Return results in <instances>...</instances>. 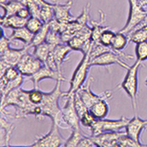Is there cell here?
<instances>
[{
  "instance_id": "83f0119b",
  "label": "cell",
  "mask_w": 147,
  "mask_h": 147,
  "mask_svg": "<svg viewBox=\"0 0 147 147\" xmlns=\"http://www.w3.org/2000/svg\"><path fill=\"white\" fill-rule=\"evenodd\" d=\"M115 34V33H114L113 31L109 30V28L104 30V31L101 33V34L100 35L99 42H100L101 45L105 46V47H109V48H110Z\"/></svg>"
},
{
  "instance_id": "603a6c76",
  "label": "cell",
  "mask_w": 147,
  "mask_h": 147,
  "mask_svg": "<svg viewBox=\"0 0 147 147\" xmlns=\"http://www.w3.org/2000/svg\"><path fill=\"white\" fill-rule=\"evenodd\" d=\"M71 133L70 137L67 138V140H65L64 144H63V146L65 147H76V146H78V144L79 142L81 141V139L84 138V134L81 132L80 130V128H74L71 129Z\"/></svg>"
},
{
  "instance_id": "f546056e",
  "label": "cell",
  "mask_w": 147,
  "mask_h": 147,
  "mask_svg": "<svg viewBox=\"0 0 147 147\" xmlns=\"http://www.w3.org/2000/svg\"><path fill=\"white\" fill-rule=\"evenodd\" d=\"M93 146H96V144L93 142L91 136L90 137L84 136V138L78 144V147H93Z\"/></svg>"
},
{
  "instance_id": "5bb4252c",
  "label": "cell",
  "mask_w": 147,
  "mask_h": 147,
  "mask_svg": "<svg viewBox=\"0 0 147 147\" xmlns=\"http://www.w3.org/2000/svg\"><path fill=\"white\" fill-rule=\"evenodd\" d=\"M125 131H109L104 132L97 136H91L96 146L100 147H111L116 146V142L118 138L125 134Z\"/></svg>"
},
{
  "instance_id": "ba28073f",
  "label": "cell",
  "mask_w": 147,
  "mask_h": 147,
  "mask_svg": "<svg viewBox=\"0 0 147 147\" xmlns=\"http://www.w3.org/2000/svg\"><path fill=\"white\" fill-rule=\"evenodd\" d=\"M71 50L72 49L67 43H60L53 47L45 63L53 70L62 72L61 65L64 61L67 60V56Z\"/></svg>"
},
{
  "instance_id": "e0dca14e",
  "label": "cell",
  "mask_w": 147,
  "mask_h": 147,
  "mask_svg": "<svg viewBox=\"0 0 147 147\" xmlns=\"http://www.w3.org/2000/svg\"><path fill=\"white\" fill-rule=\"evenodd\" d=\"M34 34L31 33L26 26H22V28L12 29L11 34L10 35V40L11 41H20L26 45H29L32 42L34 38Z\"/></svg>"
},
{
  "instance_id": "9c48e42d",
  "label": "cell",
  "mask_w": 147,
  "mask_h": 147,
  "mask_svg": "<svg viewBox=\"0 0 147 147\" xmlns=\"http://www.w3.org/2000/svg\"><path fill=\"white\" fill-rule=\"evenodd\" d=\"M31 48L32 47L30 45H26L25 47L19 49H11V47H9L5 50L0 51V54H1V57H0V61H1V71H3L5 69L8 67H11V66H17L21 57Z\"/></svg>"
},
{
  "instance_id": "4fadbf2b",
  "label": "cell",
  "mask_w": 147,
  "mask_h": 147,
  "mask_svg": "<svg viewBox=\"0 0 147 147\" xmlns=\"http://www.w3.org/2000/svg\"><path fill=\"white\" fill-rule=\"evenodd\" d=\"M30 78L33 81L34 88H39V83L41 82L42 79H45V78H52V79H55L56 81H57V80H65V78L63 77L62 72L53 70L46 63H43L41 69H40L34 75H33Z\"/></svg>"
},
{
  "instance_id": "2e32d148",
  "label": "cell",
  "mask_w": 147,
  "mask_h": 147,
  "mask_svg": "<svg viewBox=\"0 0 147 147\" xmlns=\"http://www.w3.org/2000/svg\"><path fill=\"white\" fill-rule=\"evenodd\" d=\"M90 113L96 120L104 119L109 113V106L107 100H100L89 108Z\"/></svg>"
},
{
  "instance_id": "d4e9b609",
  "label": "cell",
  "mask_w": 147,
  "mask_h": 147,
  "mask_svg": "<svg viewBox=\"0 0 147 147\" xmlns=\"http://www.w3.org/2000/svg\"><path fill=\"white\" fill-rule=\"evenodd\" d=\"M116 146L119 147H140V146H146L144 144H143L142 143H138L136 140H134L133 138H131L129 136H128L126 133L123 134V136H121L117 142H116ZM115 146V147H116Z\"/></svg>"
},
{
  "instance_id": "7c38bea8",
  "label": "cell",
  "mask_w": 147,
  "mask_h": 147,
  "mask_svg": "<svg viewBox=\"0 0 147 147\" xmlns=\"http://www.w3.org/2000/svg\"><path fill=\"white\" fill-rule=\"evenodd\" d=\"M147 129V119H141L138 115H134L125 127V132L128 136L136 140L138 143L140 142V135L144 129Z\"/></svg>"
},
{
  "instance_id": "30bf717a",
  "label": "cell",
  "mask_w": 147,
  "mask_h": 147,
  "mask_svg": "<svg viewBox=\"0 0 147 147\" xmlns=\"http://www.w3.org/2000/svg\"><path fill=\"white\" fill-rule=\"evenodd\" d=\"M42 65L43 63L41 60L37 58L34 54H30L28 51L21 57L16 67L24 77L31 78L41 69Z\"/></svg>"
},
{
  "instance_id": "5b68a950",
  "label": "cell",
  "mask_w": 147,
  "mask_h": 147,
  "mask_svg": "<svg viewBox=\"0 0 147 147\" xmlns=\"http://www.w3.org/2000/svg\"><path fill=\"white\" fill-rule=\"evenodd\" d=\"M129 121V119L124 116L118 120H106L105 118L95 120V122L90 128L91 136H97L104 132L122 130L123 129H125Z\"/></svg>"
},
{
  "instance_id": "6da1fadb",
  "label": "cell",
  "mask_w": 147,
  "mask_h": 147,
  "mask_svg": "<svg viewBox=\"0 0 147 147\" xmlns=\"http://www.w3.org/2000/svg\"><path fill=\"white\" fill-rule=\"evenodd\" d=\"M142 65H143V62L137 60L131 66H129V68L127 69V73L124 79L118 86V87L122 88L130 98L132 109L135 112L138 109V104H137L138 86V70Z\"/></svg>"
},
{
  "instance_id": "52a82bcc",
  "label": "cell",
  "mask_w": 147,
  "mask_h": 147,
  "mask_svg": "<svg viewBox=\"0 0 147 147\" xmlns=\"http://www.w3.org/2000/svg\"><path fill=\"white\" fill-rule=\"evenodd\" d=\"M92 81V78H90L86 83L80 87L76 93L80 97L81 100L84 102V104L86 106V108L89 109V108L93 105L95 102H97L100 100H107L110 99L113 95V92L111 91H106L101 92L100 94H95L91 90V84Z\"/></svg>"
},
{
  "instance_id": "7a4b0ae2",
  "label": "cell",
  "mask_w": 147,
  "mask_h": 147,
  "mask_svg": "<svg viewBox=\"0 0 147 147\" xmlns=\"http://www.w3.org/2000/svg\"><path fill=\"white\" fill-rule=\"evenodd\" d=\"M90 49L88 51L85 52L83 54V58L78 64L77 68L75 69L71 78L70 80V87L67 91L65 96L71 95L75 93L80 87H81L86 81V77L91 67L90 65Z\"/></svg>"
},
{
  "instance_id": "9a60e30c",
  "label": "cell",
  "mask_w": 147,
  "mask_h": 147,
  "mask_svg": "<svg viewBox=\"0 0 147 147\" xmlns=\"http://www.w3.org/2000/svg\"><path fill=\"white\" fill-rule=\"evenodd\" d=\"M72 4H73V2L71 0H69V1L64 5H60L58 3L53 4L55 19H57L59 22H61L63 24H67V23L74 20L75 18L71 14V12H70Z\"/></svg>"
},
{
  "instance_id": "1f68e13d",
  "label": "cell",
  "mask_w": 147,
  "mask_h": 147,
  "mask_svg": "<svg viewBox=\"0 0 147 147\" xmlns=\"http://www.w3.org/2000/svg\"><path fill=\"white\" fill-rule=\"evenodd\" d=\"M144 84H145V86H147V78H146V79H145V81H144Z\"/></svg>"
},
{
  "instance_id": "8992f818",
  "label": "cell",
  "mask_w": 147,
  "mask_h": 147,
  "mask_svg": "<svg viewBox=\"0 0 147 147\" xmlns=\"http://www.w3.org/2000/svg\"><path fill=\"white\" fill-rule=\"evenodd\" d=\"M65 140L59 131V126L52 122L50 130L46 135L37 138V139L30 145L32 147H59L63 146Z\"/></svg>"
},
{
  "instance_id": "8fae6325",
  "label": "cell",
  "mask_w": 147,
  "mask_h": 147,
  "mask_svg": "<svg viewBox=\"0 0 147 147\" xmlns=\"http://www.w3.org/2000/svg\"><path fill=\"white\" fill-rule=\"evenodd\" d=\"M66 97V103L62 108V115L63 121L69 129L78 128L80 122L79 116L77 112L75 101H74V93L71 95H67Z\"/></svg>"
},
{
  "instance_id": "484cf974",
  "label": "cell",
  "mask_w": 147,
  "mask_h": 147,
  "mask_svg": "<svg viewBox=\"0 0 147 147\" xmlns=\"http://www.w3.org/2000/svg\"><path fill=\"white\" fill-rule=\"evenodd\" d=\"M43 24H44V22L41 19L34 17V16H31L30 18L28 19V20H26L25 26L31 33H33L34 34L42 28Z\"/></svg>"
},
{
  "instance_id": "7402d4cb",
  "label": "cell",
  "mask_w": 147,
  "mask_h": 147,
  "mask_svg": "<svg viewBox=\"0 0 147 147\" xmlns=\"http://www.w3.org/2000/svg\"><path fill=\"white\" fill-rule=\"evenodd\" d=\"M49 23H44L42 28L40 29L36 34H34V38L32 40L31 43L29 44L32 48L41 44L42 42H44L46 41V37H47V34L49 31Z\"/></svg>"
},
{
  "instance_id": "44dd1931",
  "label": "cell",
  "mask_w": 147,
  "mask_h": 147,
  "mask_svg": "<svg viewBox=\"0 0 147 147\" xmlns=\"http://www.w3.org/2000/svg\"><path fill=\"white\" fill-rule=\"evenodd\" d=\"M128 42H129L128 36L123 33L117 32V33H115V34L113 38L110 48L115 51H122L123 49H125Z\"/></svg>"
},
{
  "instance_id": "277c9868",
  "label": "cell",
  "mask_w": 147,
  "mask_h": 147,
  "mask_svg": "<svg viewBox=\"0 0 147 147\" xmlns=\"http://www.w3.org/2000/svg\"><path fill=\"white\" fill-rule=\"evenodd\" d=\"M128 2L129 5L128 20L123 28L118 31L126 34L127 36L131 32L134 31L143 21V20L147 16V11L141 6L138 0H128Z\"/></svg>"
},
{
  "instance_id": "f1b7e54d",
  "label": "cell",
  "mask_w": 147,
  "mask_h": 147,
  "mask_svg": "<svg viewBox=\"0 0 147 147\" xmlns=\"http://www.w3.org/2000/svg\"><path fill=\"white\" fill-rule=\"evenodd\" d=\"M95 120L96 119L92 116V115L90 113L89 109L79 115L80 124H81L85 128H89L90 129L92 127V125L93 124V123L95 122Z\"/></svg>"
},
{
  "instance_id": "ac0fdd59",
  "label": "cell",
  "mask_w": 147,
  "mask_h": 147,
  "mask_svg": "<svg viewBox=\"0 0 147 147\" xmlns=\"http://www.w3.org/2000/svg\"><path fill=\"white\" fill-rule=\"evenodd\" d=\"M26 19H23L17 14L7 16L5 18L1 19V26L2 28H9L11 29H15L19 28H22V26H26Z\"/></svg>"
},
{
  "instance_id": "4316f807",
  "label": "cell",
  "mask_w": 147,
  "mask_h": 147,
  "mask_svg": "<svg viewBox=\"0 0 147 147\" xmlns=\"http://www.w3.org/2000/svg\"><path fill=\"white\" fill-rule=\"evenodd\" d=\"M135 54L137 60L141 62H144L147 60V41L136 44Z\"/></svg>"
},
{
  "instance_id": "ffe728a7",
  "label": "cell",
  "mask_w": 147,
  "mask_h": 147,
  "mask_svg": "<svg viewBox=\"0 0 147 147\" xmlns=\"http://www.w3.org/2000/svg\"><path fill=\"white\" fill-rule=\"evenodd\" d=\"M34 50H33V54L41 60L43 63H46L50 52L53 49V46H51L50 44H49L48 42H44L41 44H39L35 47L33 48Z\"/></svg>"
},
{
  "instance_id": "4dcf8cb0",
  "label": "cell",
  "mask_w": 147,
  "mask_h": 147,
  "mask_svg": "<svg viewBox=\"0 0 147 147\" xmlns=\"http://www.w3.org/2000/svg\"><path fill=\"white\" fill-rule=\"evenodd\" d=\"M138 1L141 5V6L147 11V0H138Z\"/></svg>"
},
{
  "instance_id": "d6986e66",
  "label": "cell",
  "mask_w": 147,
  "mask_h": 147,
  "mask_svg": "<svg viewBox=\"0 0 147 147\" xmlns=\"http://www.w3.org/2000/svg\"><path fill=\"white\" fill-rule=\"evenodd\" d=\"M14 129V126L6 119V116L1 115V130H3V139H1V146H9V141L12 131Z\"/></svg>"
},
{
  "instance_id": "3957f363",
  "label": "cell",
  "mask_w": 147,
  "mask_h": 147,
  "mask_svg": "<svg viewBox=\"0 0 147 147\" xmlns=\"http://www.w3.org/2000/svg\"><path fill=\"white\" fill-rule=\"evenodd\" d=\"M123 58L133 59L134 57L127 55L122 51H115L111 49L96 57L90 59V65L92 67V66H109L112 64H118L122 68H125L127 70L129 68V65L127 64Z\"/></svg>"
},
{
  "instance_id": "cb8c5ba5",
  "label": "cell",
  "mask_w": 147,
  "mask_h": 147,
  "mask_svg": "<svg viewBox=\"0 0 147 147\" xmlns=\"http://www.w3.org/2000/svg\"><path fill=\"white\" fill-rule=\"evenodd\" d=\"M128 38L129 42H134L136 44L147 41V26H144L143 28H140L131 32L128 35Z\"/></svg>"
}]
</instances>
